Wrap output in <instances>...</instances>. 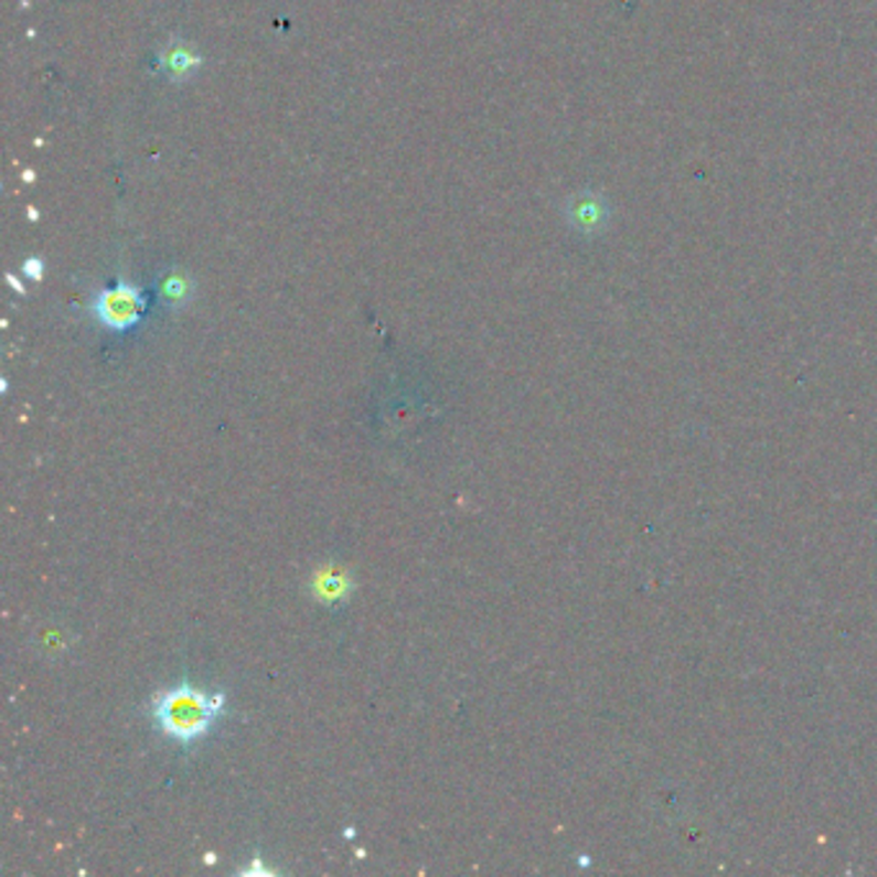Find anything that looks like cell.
I'll return each instance as SVG.
<instances>
[{
  "mask_svg": "<svg viewBox=\"0 0 877 877\" xmlns=\"http://www.w3.org/2000/svg\"><path fill=\"white\" fill-rule=\"evenodd\" d=\"M224 708H227V697L222 693L208 695L204 689L193 687L191 682L160 689L150 703L154 726L181 747H193L208 736L216 720L224 716Z\"/></svg>",
  "mask_w": 877,
  "mask_h": 877,
  "instance_id": "obj_1",
  "label": "cell"
},
{
  "mask_svg": "<svg viewBox=\"0 0 877 877\" xmlns=\"http://www.w3.org/2000/svg\"><path fill=\"white\" fill-rule=\"evenodd\" d=\"M90 309L104 328L114 332H127L131 328H137L139 320H142L145 297L137 286L121 284L116 286V289L98 291Z\"/></svg>",
  "mask_w": 877,
  "mask_h": 877,
  "instance_id": "obj_2",
  "label": "cell"
},
{
  "mask_svg": "<svg viewBox=\"0 0 877 877\" xmlns=\"http://www.w3.org/2000/svg\"><path fill=\"white\" fill-rule=\"evenodd\" d=\"M158 62H160L162 75H165L168 81L185 83L199 73L201 54L196 52V46L193 44L175 39V42H168L165 46H162Z\"/></svg>",
  "mask_w": 877,
  "mask_h": 877,
  "instance_id": "obj_3",
  "label": "cell"
},
{
  "mask_svg": "<svg viewBox=\"0 0 877 877\" xmlns=\"http://www.w3.org/2000/svg\"><path fill=\"white\" fill-rule=\"evenodd\" d=\"M312 592L324 605H338L347 600V595L353 592V579L340 569H324L314 577Z\"/></svg>",
  "mask_w": 877,
  "mask_h": 877,
  "instance_id": "obj_4",
  "label": "cell"
},
{
  "mask_svg": "<svg viewBox=\"0 0 877 877\" xmlns=\"http://www.w3.org/2000/svg\"><path fill=\"white\" fill-rule=\"evenodd\" d=\"M566 214H569V220H571L574 227H579V229L587 232V229L600 227L605 208H602L600 201L592 196V193H581V196H577V199L571 201L569 208H566Z\"/></svg>",
  "mask_w": 877,
  "mask_h": 877,
  "instance_id": "obj_5",
  "label": "cell"
},
{
  "mask_svg": "<svg viewBox=\"0 0 877 877\" xmlns=\"http://www.w3.org/2000/svg\"><path fill=\"white\" fill-rule=\"evenodd\" d=\"M160 297L162 301H168L170 307L189 304V299L193 297L191 276L183 274V270H170V274L160 281Z\"/></svg>",
  "mask_w": 877,
  "mask_h": 877,
  "instance_id": "obj_6",
  "label": "cell"
},
{
  "mask_svg": "<svg viewBox=\"0 0 877 877\" xmlns=\"http://www.w3.org/2000/svg\"><path fill=\"white\" fill-rule=\"evenodd\" d=\"M23 274H26L29 278H42V274H44V266H42V260H36V258H31V260H26L23 263Z\"/></svg>",
  "mask_w": 877,
  "mask_h": 877,
  "instance_id": "obj_7",
  "label": "cell"
}]
</instances>
